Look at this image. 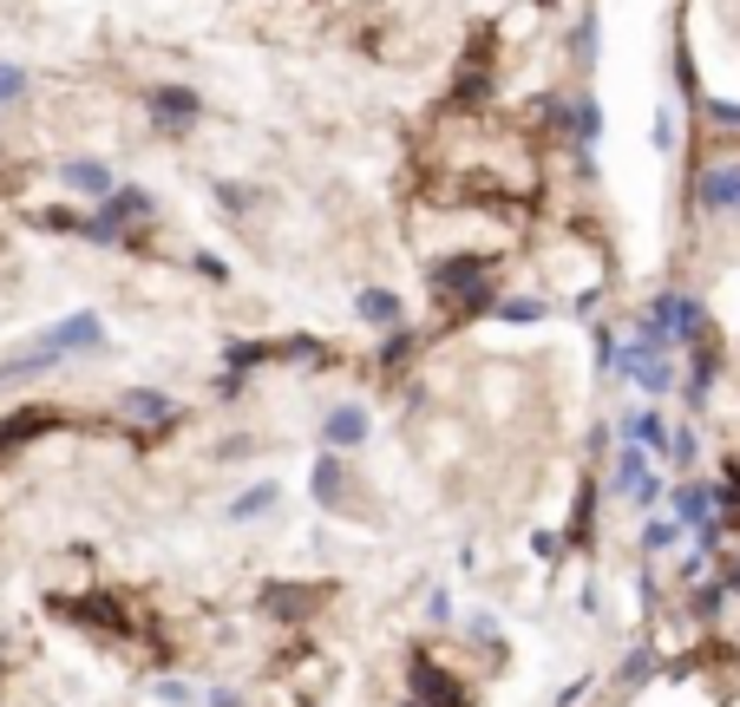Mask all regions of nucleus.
I'll return each instance as SVG.
<instances>
[{
	"instance_id": "9b49d317",
	"label": "nucleus",
	"mask_w": 740,
	"mask_h": 707,
	"mask_svg": "<svg viewBox=\"0 0 740 707\" xmlns=\"http://www.w3.org/2000/svg\"><path fill=\"white\" fill-rule=\"evenodd\" d=\"M630 446H643V452H669L662 420H656V413H636V420H630Z\"/></svg>"
},
{
	"instance_id": "aec40b11",
	"label": "nucleus",
	"mask_w": 740,
	"mask_h": 707,
	"mask_svg": "<svg viewBox=\"0 0 740 707\" xmlns=\"http://www.w3.org/2000/svg\"><path fill=\"white\" fill-rule=\"evenodd\" d=\"M203 702H210V707H243V695H236V688H210Z\"/></svg>"
},
{
	"instance_id": "ddd939ff",
	"label": "nucleus",
	"mask_w": 740,
	"mask_h": 707,
	"mask_svg": "<svg viewBox=\"0 0 740 707\" xmlns=\"http://www.w3.org/2000/svg\"><path fill=\"white\" fill-rule=\"evenodd\" d=\"M151 702H164V707H190V702H197V688H190V682H177V675H164V682H151Z\"/></svg>"
},
{
	"instance_id": "f03ea898",
	"label": "nucleus",
	"mask_w": 740,
	"mask_h": 707,
	"mask_svg": "<svg viewBox=\"0 0 740 707\" xmlns=\"http://www.w3.org/2000/svg\"><path fill=\"white\" fill-rule=\"evenodd\" d=\"M367 439V406H334L328 420H321V446L328 452H348V446H361Z\"/></svg>"
},
{
	"instance_id": "f3484780",
	"label": "nucleus",
	"mask_w": 740,
	"mask_h": 707,
	"mask_svg": "<svg viewBox=\"0 0 740 707\" xmlns=\"http://www.w3.org/2000/svg\"><path fill=\"white\" fill-rule=\"evenodd\" d=\"M669 452H676V459L689 466V459H695V433H669Z\"/></svg>"
},
{
	"instance_id": "dca6fc26",
	"label": "nucleus",
	"mask_w": 740,
	"mask_h": 707,
	"mask_svg": "<svg viewBox=\"0 0 740 707\" xmlns=\"http://www.w3.org/2000/svg\"><path fill=\"white\" fill-rule=\"evenodd\" d=\"M676 531H682V525H649L643 544H649V551H676Z\"/></svg>"
},
{
	"instance_id": "f8f14e48",
	"label": "nucleus",
	"mask_w": 740,
	"mask_h": 707,
	"mask_svg": "<svg viewBox=\"0 0 740 707\" xmlns=\"http://www.w3.org/2000/svg\"><path fill=\"white\" fill-rule=\"evenodd\" d=\"M256 511H275V485H269V479H262V485H249V492L230 505V518H236V525H249Z\"/></svg>"
},
{
	"instance_id": "4468645a",
	"label": "nucleus",
	"mask_w": 740,
	"mask_h": 707,
	"mask_svg": "<svg viewBox=\"0 0 740 707\" xmlns=\"http://www.w3.org/2000/svg\"><path fill=\"white\" fill-rule=\"evenodd\" d=\"M498 315H505V321H538V315H544V302H525V295H512V302H498Z\"/></svg>"
},
{
	"instance_id": "9d476101",
	"label": "nucleus",
	"mask_w": 740,
	"mask_h": 707,
	"mask_svg": "<svg viewBox=\"0 0 740 707\" xmlns=\"http://www.w3.org/2000/svg\"><path fill=\"white\" fill-rule=\"evenodd\" d=\"M354 308H361L367 321H400V295H387V288H361Z\"/></svg>"
},
{
	"instance_id": "7ed1b4c3",
	"label": "nucleus",
	"mask_w": 740,
	"mask_h": 707,
	"mask_svg": "<svg viewBox=\"0 0 740 707\" xmlns=\"http://www.w3.org/2000/svg\"><path fill=\"white\" fill-rule=\"evenodd\" d=\"M715 511H721V505H715V485H682V492H676V525H689L695 538L715 531Z\"/></svg>"
},
{
	"instance_id": "0eeeda50",
	"label": "nucleus",
	"mask_w": 740,
	"mask_h": 707,
	"mask_svg": "<svg viewBox=\"0 0 740 707\" xmlns=\"http://www.w3.org/2000/svg\"><path fill=\"white\" fill-rule=\"evenodd\" d=\"M59 177H66L72 190H85V197H111V190H118V177H111L105 164H92V157H79V164H66Z\"/></svg>"
},
{
	"instance_id": "1a4fd4ad",
	"label": "nucleus",
	"mask_w": 740,
	"mask_h": 707,
	"mask_svg": "<svg viewBox=\"0 0 740 707\" xmlns=\"http://www.w3.org/2000/svg\"><path fill=\"white\" fill-rule=\"evenodd\" d=\"M308 485H315V498H321V505H334V498H341V459H334V452H321V459H315V472H308Z\"/></svg>"
},
{
	"instance_id": "f257e3e1",
	"label": "nucleus",
	"mask_w": 740,
	"mask_h": 707,
	"mask_svg": "<svg viewBox=\"0 0 740 707\" xmlns=\"http://www.w3.org/2000/svg\"><path fill=\"white\" fill-rule=\"evenodd\" d=\"M616 492H623V498H636L643 511L662 498V479L649 472V452H643V446H623V459H616Z\"/></svg>"
},
{
	"instance_id": "6ab92c4d",
	"label": "nucleus",
	"mask_w": 740,
	"mask_h": 707,
	"mask_svg": "<svg viewBox=\"0 0 740 707\" xmlns=\"http://www.w3.org/2000/svg\"><path fill=\"white\" fill-rule=\"evenodd\" d=\"M197 269H203L210 282H230V269H223V256H197Z\"/></svg>"
},
{
	"instance_id": "2eb2a0df",
	"label": "nucleus",
	"mask_w": 740,
	"mask_h": 707,
	"mask_svg": "<svg viewBox=\"0 0 740 707\" xmlns=\"http://www.w3.org/2000/svg\"><path fill=\"white\" fill-rule=\"evenodd\" d=\"M577 131H584V144H597V131H603V118H597V98H584V105H577Z\"/></svg>"
},
{
	"instance_id": "6e6552de",
	"label": "nucleus",
	"mask_w": 740,
	"mask_h": 707,
	"mask_svg": "<svg viewBox=\"0 0 740 707\" xmlns=\"http://www.w3.org/2000/svg\"><path fill=\"white\" fill-rule=\"evenodd\" d=\"M125 413H131L138 426H157V420H171L177 406H171V393H151V387H138V393H125Z\"/></svg>"
},
{
	"instance_id": "20e7f679",
	"label": "nucleus",
	"mask_w": 740,
	"mask_h": 707,
	"mask_svg": "<svg viewBox=\"0 0 740 707\" xmlns=\"http://www.w3.org/2000/svg\"><path fill=\"white\" fill-rule=\"evenodd\" d=\"M151 111H157L171 131H190L203 105H197V92H184V85H157V92H151Z\"/></svg>"
},
{
	"instance_id": "39448f33",
	"label": "nucleus",
	"mask_w": 740,
	"mask_h": 707,
	"mask_svg": "<svg viewBox=\"0 0 740 707\" xmlns=\"http://www.w3.org/2000/svg\"><path fill=\"white\" fill-rule=\"evenodd\" d=\"M702 203H708V210H721V216H728V210H740V164H715V170L702 177Z\"/></svg>"
},
{
	"instance_id": "412c9836",
	"label": "nucleus",
	"mask_w": 740,
	"mask_h": 707,
	"mask_svg": "<svg viewBox=\"0 0 740 707\" xmlns=\"http://www.w3.org/2000/svg\"><path fill=\"white\" fill-rule=\"evenodd\" d=\"M13 92H20V79H13V72H0V98H13Z\"/></svg>"
},
{
	"instance_id": "423d86ee",
	"label": "nucleus",
	"mask_w": 740,
	"mask_h": 707,
	"mask_svg": "<svg viewBox=\"0 0 740 707\" xmlns=\"http://www.w3.org/2000/svg\"><path fill=\"white\" fill-rule=\"evenodd\" d=\"M315 603H321V590H295V584H275V590H262V610H269V616H282V623L308 616Z\"/></svg>"
},
{
	"instance_id": "a211bd4d",
	"label": "nucleus",
	"mask_w": 740,
	"mask_h": 707,
	"mask_svg": "<svg viewBox=\"0 0 740 707\" xmlns=\"http://www.w3.org/2000/svg\"><path fill=\"white\" fill-rule=\"evenodd\" d=\"M216 197H223L230 210H243V203H249V190H243V184H216Z\"/></svg>"
}]
</instances>
